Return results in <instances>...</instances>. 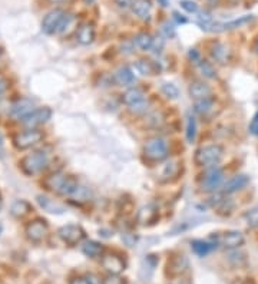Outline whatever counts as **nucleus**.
<instances>
[{
    "instance_id": "nucleus-1",
    "label": "nucleus",
    "mask_w": 258,
    "mask_h": 284,
    "mask_svg": "<svg viewBox=\"0 0 258 284\" xmlns=\"http://www.w3.org/2000/svg\"><path fill=\"white\" fill-rule=\"evenodd\" d=\"M46 186L54 191L56 194H61L65 197H72L76 190L79 188V181L78 178L62 172H56L54 175L46 179Z\"/></svg>"
},
{
    "instance_id": "nucleus-2",
    "label": "nucleus",
    "mask_w": 258,
    "mask_h": 284,
    "mask_svg": "<svg viewBox=\"0 0 258 284\" xmlns=\"http://www.w3.org/2000/svg\"><path fill=\"white\" fill-rule=\"evenodd\" d=\"M224 157V148L218 144H211V145H205L201 147L195 152V162L199 167H214L217 165Z\"/></svg>"
},
{
    "instance_id": "nucleus-3",
    "label": "nucleus",
    "mask_w": 258,
    "mask_h": 284,
    "mask_svg": "<svg viewBox=\"0 0 258 284\" xmlns=\"http://www.w3.org/2000/svg\"><path fill=\"white\" fill-rule=\"evenodd\" d=\"M49 165V155L45 151H36L30 155H26L20 161V168L26 175L40 174Z\"/></svg>"
},
{
    "instance_id": "nucleus-4",
    "label": "nucleus",
    "mask_w": 258,
    "mask_h": 284,
    "mask_svg": "<svg viewBox=\"0 0 258 284\" xmlns=\"http://www.w3.org/2000/svg\"><path fill=\"white\" fill-rule=\"evenodd\" d=\"M143 154L148 160L151 161H164L168 158V144L164 138L155 136L148 139L145 147H143Z\"/></svg>"
},
{
    "instance_id": "nucleus-5",
    "label": "nucleus",
    "mask_w": 258,
    "mask_h": 284,
    "mask_svg": "<svg viewBox=\"0 0 258 284\" xmlns=\"http://www.w3.org/2000/svg\"><path fill=\"white\" fill-rule=\"evenodd\" d=\"M224 172L218 165L208 167L201 178V188L205 193H215L223 184Z\"/></svg>"
},
{
    "instance_id": "nucleus-6",
    "label": "nucleus",
    "mask_w": 258,
    "mask_h": 284,
    "mask_svg": "<svg viewBox=\"0 0 258 284\" xmlns=\"http://www.w3.org/2000/svg\"><path fill=\"white\" fill-rule=\"evenodd\" d=\"M58 235L65 244L73 247V246H78V244H80L82 241L85 240L86 232L78 224H66V225H63L58 230Z\"/></svg>"
},
{
    "instance_id": "nucleus-7",
    "label": "nucleus",
    "mask_w": 258,
    "mask_h": 284,
    "mask_svg": "<svg viewBox=\"0 0 258 284\" xmlns=\"http://www.w3.org/2000/svg\"><path fill=\"white\" fill-rule=\"evenodd\" d=\"M43 139V133L37 129H27V131H23V132H19L15 135L13 138V145L20 150V151H25V150H29L32 147L37 145L39 142Z\"/></svg>"
},
{
    "instance_id": "nucleus-8",
    "label": "nucleus",
    "mask_w": 258,
    "mask_h": 284,
    "mask_svg": "<svg viewBox=\"0 0 258 284\" xmlns=\"http://www.w3.org/2000/svg\"><path fill=\"white\" fill-rule=\"evenodd\" d=\"M50 118H52V109L50 108H37L33 112H30L29 115L22 119V124L25 125L26 128H29V129H35L36 126L46 124Z\"/></svg>"
},
{
    "instance_id": "nucleus-9",
    "label": "nucleus",
    "mask_w": 258,
    "mask_h": 284,
    "mask_svg": "<svg viewBox=\"0 0 258 284\" xmlns=\"http://www.w3.org/2000/svg\"><path fill=\"white\" fill-rule=\"evenodd\" d=\"M65 15H66V13H65L62 9L50 10L45 18H43V20H42V30L45 32L46 35L58 33V29L61 26Z\"/></svg>"
},
{
    "instance_id": "nucleus-10",
    "label": "nucleus",
    "mask_w": 258,
    "mask_h": 284,
    "mask_svg": "<svg viewBox=\"0 0 258 284\" xmlns=\"http://www.w3.org/2000/svg\"><path fill=\"white\" fill-rule=\"evenodd\" d=\"M47 222L43 218H36L26 225V237L33 243H40L47 234Z\"/></svg>"
},
{
    "instance_id": "nucleus-11",
    "label": "nucleus",
    "mask_w": 258,
    "mask_h": 284,
    "mask_svg": "<svg viewBox=\"0 0 258 284\" xmlns=\"http://www.w3.org/2000/svg\"><path fill=\"white\" fill-rule=\"evenodd\" d=\"M217 243L224 246L225 249L228 250H235L240 249L241 246L245 243L244 234L237 230H230L225 231L224 234H221L220 237H217Z\"/></svg>"
},
{
    "instance_id": "nucleus-12",
    "label": "nucleus",
    "mask_w": 258,
    "mask_h": 284,
    "mask_svg": "<svg viewBox=\"0 0 258 284\" xmlns=\"http://www.w3.org/2000/svg\"><path fill=\"white\" fill-rule=\"evenodd\" d=\"M35 105L36 102L32 98H22L16 101L12 108H10V115L16 119H23L25 116H27L30 112L35 111Z\"/></svg>"
},
{
    "instance_id": "nucleus-13",
    "label": "nucleus",
    "mask_w": 258,
    "mask_h": 284,
    "mask_svg": "<svg viewBox=\"0 0 258 284\" xmlns=\"http://www.w3.org/2000/svg\"><path fill=\"white\" fill-rule=\"evenodd\" d=\"M102 267L107 270L109 274L119 275L125 270V263L121 257H118L115 254H108L102 257Z\"/></svg>"
},
{
    "instance_id": "nucleus-14",
    "label": "nucleus",
    "mask_w": 258,
    "mask_h": 284,
    "mask_svg": "<svg viewBox=\"0 0 258 284\" xmlns=\"http://www.w3.org/2000/svg\"><path fill=\"white\" fill-rule=\"evenodd\" d=\"M188 92H189L191 99H194V102H195V101H201V99H205V98H211V93H213V90L210 88V85H207L205 82H201V80L192 82V83L189 85Z\"/></svg>"
},
{
    "instance_id": "nucleus-15",
    "label": "nucleus",
    "mask_w": 258,
    "mask_h": 284,
    "mask_svg": "<svg viewBox=\"0 0 258 284\" xmlns=\"http://www.w3.org/2000/svg\"><path fill=\"white\" fill-rule=\"evenodd\" d=\"M248 182H249L248 175H245V174L235 175V177H232L231 179H228V181L223 185L224 194H234V193L240 191L242 188H245V186L248 185Z\"/></svg>"
},
{
    "instance_id": "nucleus-16",
    "label": "nucleus",
    "mask_w": 258,
    "mask_h": 284,
    "mask_svg": "<svg viewBox=\"0 0 258 284\" xmlns=\"http://www.w3.org/2000/svg\"><path fill=\"white\" fill-rule=\"evenodd\" d=\"M96 37V32H95V27L89 25V23H83L78 27L76 30V39L80 44L83 46H88V44L93 43Z\"/></svg>"
},
{
    "instance_id": "nucleus-17",
    "label": "nucleus",
    "mask_w": 258,
    "mask_h": 284,
    "mask_svg": "<svg viewBox=\"0 0 258 284\" xmlns=\"http://www.w3.org/2000/svg\"><path fill=\"white\" fill-rule=\"evenodd\" d=\"M131 9L138 19L148 20L152 13V0H135Z\"/></svg>"
},
{
    "instance_id": "nucleus-18",
    "label": "nucleus",
    "mask_w": 258,
    "mask_h": 284,
    "mask_svg": "<svg viewBox=\"0 0 258 284\" xmlns=\"http://www.w3.org/2000/svg\"><path fill=\"white\" fill-rule=\"evenodd\" d=\"M188 258L185 256H175L171 258V261H168V271L171 275H181L184 274L188 270Z\"/></svg>"
},
{
    "instance_id": "nucleus-19",
    "label": "nucleus",
    "mask_w": 258,
    "mask_h": 284,
    "mask_svg": "<svg viewBox=\"0 0 258 284\" xmlns=\"http://www.w3.org/2000/svg\"><path fill=\"white\" fill-rule=\"evenodd\" d=\"M115 80L118 85L121 86H131L135 83V75L129 66H121L115 72Z\"/></svg>"
},
{
    "instance_id": "nucleus-20",
    "label": "nucleus",
    "mask_w": 258,
    "mask_h": 284,
    "mask_svg": "<svg viewBox=\"0 0 258 284\" xmlns=\"http://www.w3.org/2000/svg\"><path fill=\"white\" fill-rule=\"evenodd\" d=\"M145 99H146L145 92L141 88H136V86L135 88H129L122 95V101H124L125 105H128V107H132L135 104H139V102H142Z\"/></svg>"
},
{
    "instance_id": "nucleus-21",
    "label": "nucleus",
    "mask_w": 258,
    "mask_h": 284,
    "mask_svg": "<svg viewBox=\"0 0 258 284\" xmlns=\"http://www.w3.org/2000/svg\"><path fill=\"white\" fill-rule=\"evenodd\" d=\"M82 253L86 256V257L89 258H96V257H100L102 254H104V251H105V247L98 243V241L95 240H89V241H85L83 244H82Z\"/></svg>"
},
{
    "instance_id": "nucleus-22",
    "label": "nucleus",
    "mask_w": 258,
    "mask_h": 284,
    "mask_svg": "<svg viewBox=\"0 0 258 284\" xmlns=\"http://www.w3.org/2000/svg\"><path fill=\"white\" fill-rule=\"evenodd\" d=\"M37 203L40 205V208H43L45 211L50 214H63L66 211L63 205L55 203L54 200H50L46 196H37Z\"/></svg>"
},
{
    "instance_id": "nucleus-23",
    "label": "nucleus",
    "mask_w": 258,
    "mask_h": 284,
    "mask_svg": "<svg viewBox=\"0 0 258 284\" xmlns=\"http://www.w3.org/2000/svg\"><path fill=\"white\" fill-rule=\"evenodd\" d=\"M191 249L199 257H205L208 256L214 249H217V244H214L211 241L204 240H192L191 241Z\"/></svg>"
},
{
    "instance_id": "nucleus-24",
    "label": "nucleus",
    "mask_w": 258,
    "mask_h": 284,
    "mask_svg": "<svg viewBox=\"0 0 258 284\" xmlns=\"http://www.w3.org/2000/svg\"><path fill=\"white\" fill-rule=\"evenodd\" d=\"M211 56L214 58V61L225 65L230 61V49L223 43H214L211 48Z\"/></svg>"
},
{
    "instance_id": "nucleus-25",
    "label": "nucleus",
    "mask_w": 258,
    "mask_h": 284,
    "mask_svg": "<svg viewBox=\"0 0 258 284\" xmlns=\"http://www.w3.org/2000/svg\"><path fill=\"white\" fill-rule=\"evenodd\" d=\"M30 211H32V205L29 204L27 201H25V200H16L10 207V214L15 218H19V220L26 217Z\"/></svg>"
},
{
    "instance_id": "nucleus-26",
    "label": "nucleus",
    "mask_w": 258,
    "mask_h": 284,
    "mask_svg": "<svg viewBox=\"0 0 258 284\" xmlns=\"http://www.w3.org/2000/svg\"><path fill=\"white\" fill-rule=\"evenodd\" d=\"M157 217H158V211H157V208L153 207V205H146V207H143L141 208V211L138 214V220L139 222L142 224V225H146V224H149L157 220Z\"/></svg>"
},
{
    "instance_id": "nucleus-27",
    "label": "nucleus",
    "mask_w": 258,
    "mask_h": 284,
    "mask_svg": "<svg viewBox=\"0 0 258 284\" xmlns=\"http://www.w3.org/2000/svg\"><path fill=\"white\" fill-rule=\"evenodd\" d=\"M153 40L155 37L148 33V32H141L138 35L135 36V44L141 49V51H151L152 46H153Z\"/></svg>"
},
{
    "instance_id": "nucleus-28",
    "label": "nucleus",
    "mask_w": 258,
    "mask_h": 284,
    "mask_svg": "<svg viewBox=\"0 0 258 284\" xmlns=\"http://www.w3.org/2000/svg\"><path fill=\"white\" fill-rule=\"evenodd\" d=\"M185 138L188 144H194L196 138V119L191 112L187 114V125H185Z\"/></svg>"
},
{
    "instance_id": "nucleus-29",
    "label": "nucleus",
    "mask_w": 258,
    "mask_h": 284,
    "mask_svg": "<svg viewBox=\"0 0 258 284\" xmlns=\"http://www.w3.org/2000/svg\"><path fill=\"white\" fill-rule=\"evenodd\" d=\"M135 69L139 72L143 76L148 75H155V65L151 61H145V59H139L135 62Z\"/></svg>"
},
{
    "instance_id": "nucleus-30",
    "label": "nucleus",
    "mask_w": 258,
    "mask_h": 284,
    "mask_svg": "<svg viewBox=\"0 0 258 284\" xmlns=\"http://www.w3.org/2000/svg\"><path fill=\"white\" fill-rule=\"evenodd\" d=\"M214 107V99L213 98H205V99H201V101H195V104H194V111H195L196 114H199V115H205V114H208Z\"/></svg>"
},
{
    "instance_id": "nucleus-31",
    "label": "nucleus",
    "mask_w": 258,
    "mask_h": 284,
    "mask_svg": "<svg viewBox=\"0 0 258 284\" xmlns=\"http://www.w3.org/2000/svg\"><path fill=\"white\" fill-rule=\"evenodd\" d=\"M161 92L168 99H178L179 97L178 86L175 83H172V82H164L161 85Z\"/></svg>"
},
{
    "instance_id": "nucleus-32",
    "label": "nucleus",
    "mask_w": 258,
    "mask_h": 284,
    "mask_svg": "<svg viewBox=\"0 0 258 284\" xmlns=\"http://www.w3.org/2000/svg\"><path fill=\"white\" fill-rule=\"evenodd\" d=\"M244 218H245V222H247V225H248L249 228H257L258 227V205L257 207L249 208L248 211L244 214Z\"/></svg>"
},
{
    "instance_id": "nucleus-33",
    "label": "nucleus",
    "mask_w": 258,
    "mask_h": 284,
    "mask_svg": "<svg viewBox=\"0 0 258 284\" xmlns=\"http://www.w3.org/2000/svg\"><path fill=\"white\" fill-rule=\"evenodd\" d=\"M198 68H199V71H201V73L204 75L205 78H208V79L217 78V71H215V68L210 62L201 61V62L198 63Z\"/></svg>"
},
{
    "instance_id": "nucleus-34",
    "label": "nucleus",
    "mask_w": 258,
    "mask_h": 284,
    "mask_svg": "<svg viewBox=\"0 0 258 284\" xmlns=\"http://www.w3.org/2000/svg\"><path fill=\"white\" fill-rule=\"evenodd\" d=\"M252 19H254L252 16H242V18L235 19V20H232V22H228V23H223L224 30H230V29H237V27L244 26V25L249 23V22H251Z\"/></svg>"
},
{
    "instance_id": "nucleus-35",
    "label": "nucleus",
    "mask_w": 258,
    "mask_h": 284,
    "mask_svg": "<svg viewBox=\"0 0 258 284\" xmlns=\"http://www.w3.org/2000/svg\"><path fill=\"white\" fill-rule=\"evenodd\" d=\"M75 22V18H73V15H65V18H63L62 23H61V26H59V29H58V33H66L69 29H71L72 23Z\"/></svg>"
},
{
    "instance_id": "nucleus-36",
    "label": "nucleus",
    "mask_w": 258,
    "mask_h": 284,
    "mask_svg": "<svg viewBox=\"0 0 258 284\" xmlns=\"http://www.w3.org/2000/svg\"><path fill=\"white\" fill-rule=\"evenodd\" d=\"M181 8L185 10L187 13H198V5L194 0H182L181 2Z\"/></svg>"
},
{
    "instance_id": "nucleus-37",
    "label": "nucleus",
    "mask_w": 258,
    "mask_h": 284,
    "mask_svg": "<svg viewBox=\"0 0 258 284\" xmlns=\"http://www.w3.org/2000/svg\"><path fill=\"white\" fill-rule=\"evenodd\" d=\"M146 109H148V101L146 99L139 102V104H135L132 107H129V111L132 114H143V112H146Z\"/></svg>"
},
{
    "instance_id": "nucleus-38",
    "label": "nucleus",
    "mask_w": 258,
    "mask_h": 284,
    "mask_svg": "<svg viewBox=\"0 0 258 284\" xmlns=\"http://www.w3.org/2000/svg\"><path fill=\"white\" fill-rule=\"evenodd\" d=\"M249 132L252 133L254 136H258V111L254 114L251 122H249Z\"/></svg>"
},
{
    "instance_id": "nucleus-39",
    "label": "nucleus",
    "mask_w": 258,
    "mask_h": 284,
    "mask_svg": "<svg viewBox=\"0 0 258 284\" xmlns=\"http://www.w3.org/2000/svg\"><path fill=\"white\" fill-rule=\"evenodd\" d=\"M102 284H125V281L122 280V278H121V277H119V275L109 274L107 278L102 281Z\"/></svg>"
},
{
    "instance_id": "nucleus-40",
    "label": "nucleus",
    "mask_w": 258,
    "mask_h": 284,
    "mask_svg": "<svg viewBox=\"0 0 258 284\" xmlns=\"http://www.w3.org/2000/svg\"><path fill=\"white\" fill-rule=\"evenodd\" d=\"M188 58H189V59H191V61H192L194 63H196V65L202 61V59H201V55H199V52H198L196 49H189V52H188Z\"/></svg>"
},
{
    "instance_id": "nucleus-41",
    "label": "nucleus",
    "mask_w": 258,
    "mask_h": 284,
    "mask_svg": "<svg viewBox=\"0 0 258 284\" xmlns=\"http://www.w3.org/2000/svg\"><path fill=\"white\" fill-rule=\"evenodd\" d=\"M162 32L165 33L167 37H174L175 36V29L172 27V25H169V23H164L162 25Z\"/></svg>"
},
{
    "instance_id": "nucleus-42",
    "label": "nucleus",
    "mask_w": 258,
    "mask_h": 284,
    "mask_svg": "<svg viewBox=\"0 0 258 284\" xmlns=\"http://www.w3.org/2000/svg\"><path fill=\"white\" fill-rule=\"evenodd\" d=\"M135 0H115V3L121 8V9H128V8H132Z\"/></svg>"
},
{
    "instance_id": "nucleus-43",
    "label": "nucleus",
    "mask_w": 258,
    "mask_h": 284,
    "mask_svg": "<svg viewBox=\"0 0 258 284\" xmlns=\"http://www.w3.org/2000/svg\"><path fill=\"white\" fill-rule=\"evenodd\" d=\"M8 86H9V82L5 79V78H0V99L3 98V95L6 93Z\"/></svg>"
},
{
    "instance_id": "nucleus-44",
    "label": "nucleus",
    "mask_w": 258,
    "mask_h": 284,
    "mask_svg": "<svg viewBox=\"0 0 258 284\" xmlns=\"http://www.w3.org/2000/svg\"><path fill=\"white\" fill-rule=\"evenodd\" d=\"M69 284H90V283L88 278H83V277H76V278L71 280V283Z\"/></svg>"
},
{
    "instance_id": "nucleus-45",
    "label": "nucleus",
    "mask_w": 258,
    "mask_h": 284,
    "mask_svg": "<svg viewBox=\"0 0 258 284\" xmlns=\"http://www.w3.org/2000/svg\"><path fill=\"white\" fill-rule=\"evenodd\" d=\"M172 16H174V19H175V20H177L178 23H187V22H188L187 19L184 18L182 15H179L178 12H174V13H172Z\"/></svg>"
},
{
    "instance_id": "nucleus-46",
    "label": "nucleus",
    "mask_w": 258,
    "mask_h": 284,
    "mask_svg": "<svg viewBox=\"0 0 258 284\" xmlns=\"http://www.w3.org/2000/svg\"><path fill=\"white\" fill-rule=\"evenodd\" d=\"M88 280H89V283L90 284H102L100 283V280H99L98 277L96 275H93V274H89L88 277H86Z\"/></svg>"
},
{
    "instance_id": "nucleus-47",
    "label": "nucleus",
    "mask_w": 258,
    "mask_h": 284,
    "mask_svg": "<svg viewBox=\"0 0 258 284\" xmlns=\"http://www.w3.org/2000/svg\"><path fill=\"white\" fill-rule=\"evenodd\" d=\"M158 5H161L162 8H168L169 6V0H157Z\"/></svg>"
},
{
    "instance_id": "nucleus-48",
    "label": "nucleus",
    "mask_w": 258,
    "mask_h": 284,
    "mask_svg": "<svg viewBox=\"0 0 258 284\" xmlns=\"http://www.w3.org/2000/svg\"><path fill=\"white\" fill-rule=\"evenodd\" d=\"M172 284H189V281H188V280H184V278H182V280H177L175 283H172Z\"/></svg>"
},
{
    "instance_id": "nucleus-49",
    "label": "nucleus",
    "mask_w": 258,
    "mask_h": 284,
    "mask_svg": "<svg viewBox=\"0 0 258 284\" xmlns=\"http://www.w3.org/2000/svg\"><path fill=\"white\" fill-rule=\"evenodd\" d=\"M3 141H5V139H3V135H2V132H0V147L3 145Z\"/></svg>"
},
{
    "instance_id": "nucleus-50",
    "label": "nucleus",
    "mask_w": 258,
    "mask_h": 284,
    "mask_svg": "<svg viewBox=\"0 0 258 284\" xmlns=\"http://www.w3.org/2000/svg\"><path fill=\"white\" fill-rule=\"evenodd\" d=\"M2 207H3V198H2V194H0V210H2Z\"/></svg>"
},
{
    "instance_id": "nucleus-51",
    "label": "nucleus",
    "mask_w": 258,
    "mask_h": 284,
    "mask_svg": "<svg viewBox=\"0 0 258 284\" xmlns=\"http://www.w3.org/2000/svg\"><path fill=\"white\" fill-rule=\"evenodd\" d=\"M52 3H62V2H65V0H50Z\"/></svg>"
},
{
    "instance_id": "nucleus-52",
    "label": "nucleus",
    "mask_w": 258,
    "mask_h": 284,
    "mask_svg": "<svg viewBox=\"0 0 258 284\" xmlns=\"http://www.w3.org/2000/svg\"><path fill=\"white\" fill-rule=\"evenodd\" d=\"M2 232H3V225L0 224V235H2Z\"/></svg>"
},
{
    "instance_id": "nucleus-53",
    "label": "nucleus",
    "mask_w": 258,
    "mask_h": 284,
    "mask_svg": "<svg viewBox=\"0 0 258 284\" xmlns=\"http://www.w3.org/2000/svg\"><path fill=\"white\" fill-rule=\"evenodd\" d=\"M255 51H257V52H258V42H257V46H255Z\"/></svg>"
}]
</instances>
